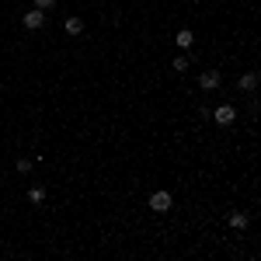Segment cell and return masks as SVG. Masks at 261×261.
Segmentation results:
<instances>
[{
    "mask_svg": "<svg viewBox=\"0 0 261 261\" xmlns=\"http://www.w3.org/2000/svg\"><path fill=\"white\" fill-rule=\"evenodd\" d=\"M213 122H216V125H233V122H237V108H233V105H220V108L213 112Z\"/></svg>",
    "mask_w": 261,
    "mask_h": 261,
    "instance_id": "cell-1",
    "label": "cell"
},
{
    "mask_svg": "<svg viewBox=\"0 0 261 261\" xmlns=\"http://www.w3.org/2000/svg\"><path fill=\"white\" fill-rule=\"evenodd\" d=\"M199 87L202 91H216V87H220V70H205L199 77Z\"/></svg>",
    "mask_w": 261,
    "mask_h": 261,
    "instance_id": "cell-2",
    "label": "cell"
},
{
    "mask_svg": "<svg viewBox=\"0 0 261 261\" xmlns=\"http://www.w3.org/2000/svg\"><path fill=\"white\" fill-rule=\"evenodd\" d=\"M150 209L167 213V209H171V195H167V192H153V195H150Z\"/></svg>",
    "mask_w": 261,
    "mask_h": 261,
    "instance_id": "cell-3",
    "label": "cell"
},
{
    "mask_svg": "<svg viewBox=\"0 0 261 261\" xmlns=\"http://www.w3.org/2000/svg\"><path fill=\"white\" fill-rule=\"evenodd\" d=\"M42 24H45V11L35 7V11H28V14H24V28H32V32H35V28H42Z\"/></svg>",
    "mask_w": 261,
    "mask_h": 261,
    "instance_id": "cell-4",
    "label": "cell"
},
{
    "mask_svg": "<svg viewBox=\"0 0 261 261\" xmlns=\"http://www.w3.org/2000/svg\"><path fill=\"white\" fill-rule=\"evenodd\" d=\"M237 87H241V91H254V87H258V73H244L241 81H237Z\"/></svg>",
    "mask_w": 261,
    "mask_h": 261,
    "instance_id": "cell-5",
    "label": "cell"
},
{
    "mask_svg": "<svg viewBox=\"0 0 261 261\" xmlns=\"http://www.w3.org/2000/svg\"><path fill=\"white\" fill-rule=\"evenodd\" d=\"M63 28H66V35H81V32H84V21L81 18H66Z\"/></svg>",
    "mask_w": 261,
    "mask_h": 261,
    "instance_id": "cell-6",
    "label": "cell"
},
{
    "mask_svg": "<svg viewBox=\"0 0 261 261\" xmlns=\"http://www.w3.org/2000/svg\"><path fill=\"white\" fill-rule=\"evenodd\" d=\"M174 42H178L181 49H188V45H192V42H195V35H192V32H188V28H181L178 35H174Z\"/></svg>",
    "mask_w": 261,
    "mask_h": 261,
    "instance_id": "cell-7",
    "label": "cell"
},
{
    "mask_svg": "<svg viewBox=\"0 0 261 261\" xmlns=\"http://www.w3.org/2000/svg\"><path fill=\"white\" fill-rule=\"evenodd\" d=\"M230 226H233V230H244V226H247V216H244V213H230Z\"/></svg>",
    "mask_w": 261,
    "mask_h": 261,
    "instance_id": "cell-8",
    "label": "cell"
},
{
    "mask_svg": "<svg viewBox=\"0 0 261 261\" xmlns=\"http://www.w3.org/2000/svg\"><path fill=\"white\" fill-rule=\"evenodd\" d=\"M28 199H32V202H35V205H39V202L45 199V192H42V188H32V192H28Z\"/></svg>",
    "mask_w": 261,
    "mask_h": 261,
    "instance_id": "cell-9",
    "label": "cell"
},
{
    "mask_svg": "<svg viewBox=\"0 0 261 261\" xmlns=\"http://www.w3.org/2000/svg\"><path fill=\"white\" fill-rule=\"evenodd\" d=\"M18 171H21V174H28V171H32V161H28V157H21V161H18Z\"/></svg>",
    "mask_w": 261,
    "mask_h": 261,
    "instance_id": "cell-10",
    "label": "cell"
},
{
    "mask_svg": "<svg viewBox=\"0 0 261 261\" xmlns=\"http://www.w3.org/2000/svg\"><path fill=\"white\" fill-rule=\"evenodd\" d=\"M174 70H178V73H185V70H188V60H185V56H178V60H174Z\"/></svg>",
    "mask_w": 261,
    "mask_h": 261,
    "instance_id": "cell-11",
    "label": "cell"
},
{
    "mask_svg": "<svg viewBox=\"0 0 261 261\" xmlns=\"http://www.w3.org/2000/svg\"><path fill=\"white\" fill-rule=\"evenodd\" d=\"M53 4H56V0H35V7H39V11H49Z\"/></svg>",
    "mask_w": 261,
    "mask_h": 261,
    "instance_id": "cell-12",
    "label": "cell"
}]
</instances>
